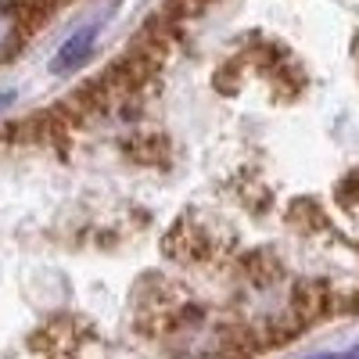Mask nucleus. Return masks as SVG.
Returning <instances> with one entry per match:
<instances>
[{"instance_id":"2","label":"nucleus","mask_w":359,"mask_h":359,"mask_svg":"<svg viewBox=\"0 0 359 359\" xmlns=\"http://www.w3.org/2000/svg\"><path fill=\"white\" fill-rule=\"evenodd\" d=\"M94 36H97V29H83V33H76L62 50H57V57H54V72H69V69L83 65V57L90 54V47H94Z\"/></svg>"},{"instance_id":"3","label":"nucleus","mask_w":359,"mask_h":359,"mask_svg":"<svg viewBox=\"0 0 359 359\" xmlns=\"http://www.w3.org/2000/svg\"><path fill=\"white\" fill-rule=\"evenodd\" d=\"M11 40H15V15L0 8V54L11 47Z\"/></svg>"},{"instance_id":"1","label":"nucleus","mask_w":359,"mask_h":359,"mask_svg":"<svg viewBox=\"0 0 359 359\" xmlns=\"http://www.w3.org/2000/svg\"><path fill=\"white\" fill-rule=\"evenodd\" d=\"M331 284H323V280H298L294 284V291H291V306H287V313L298 320V323H316V320H323L327 313H334L331 309Z\"/></svg>"},{"instance_id":"4","label":"nucleus","mask_w":359,"mask_h":359,"mask_svg":"<svg viewBox=\"0 0 359 359\" xmlns=\"http://www.w3.org/2000/svg\"><path fill=\"white\" fill-rule=\"evenodd\" d=\"M355 194H359V172H352V176L345 180V187H341V201H355Z\"/></svg>"}]
</instances>
